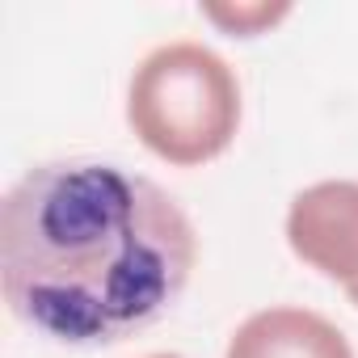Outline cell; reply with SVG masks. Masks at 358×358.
<instances>
[{
  "label": "cell",
  "mask_w": 358,
  "mask_h": 358,
  "mask_svg": "<svg viewBox=\"0 0 358 358\" xmlns=\"http://www.w3.org/2000/svg\"><path fill=\"white\" fill-rule=\"evenodd\" d=\"M291 249L320 274L358 287V182H316L291 199Z\"/></svg>",
  "instance_id": "3"
},
{
  "label": "cell",
  "mask_w": 358,
  "mask_h": 358,
  "mask_svg": "<svg viewBox=\"0 0 358 358\" xmlns=\"http://www.w3.org/2000/svg\"><path fill=\"white\" fill-rule=\"evenodd\" d=\"M127 118L135 135L169 164L220 156L241 122V85L203 43H164L131 76Z\"/></svg>",
  "instance_id": "2"
},
{
  "label": "cell",
  "mask_w": 358,
  "mask_h": 358,
  "mask_svg": "<svg viewBox=\"0 0 358 358\" xmlns=\"http://www.w3.org/2000/svg\"><path fill=\"white\" fill-rule=\"evenodd\" d=\"M345 291H350V299H354V303H358V287H345Z\"/></svg>",
  "instance_id": "6"
},
{
  "label": "cell",
  "mask_w": 358,
  "mask_h": 358,
  "mask_svg": "<svg viewBox=\"0 0 358 358\" xmlns=\"http://www.w3.org/2000/svg\"><path fill=\"white\" fill-rule=\"evenodd\" d=\"M228 358H354L345 333L308 308L253 312L228 341Z\"/></svg>",
  "instance_id": "4"
},
{
  "label": "cell",
  "mask_w": 358,
  "mask_h": 358,
  "mask_svg": "<svg viewBox=\"0 0 358 358\" xmlns=\"http://www.w3.org/2000/svg\"><path fill=\"white\" fill-rule=\"evenodd\" d=\"M203 13L232 34H257V30H270L274 22H282L291 13V5L287 0H236V5L232 0H207Z\"/></svg>",
  "instance_id": "5"
},
{
  "label": "cell",
  "mask_w": 358,
  "mask_h": 358,
  "mask_svg": "<svg viewBox=\"0 0 358 358\" xmlns=\"http://www.w3.org/2000/svg\"><path fill=\"white\" fill-rule=\"evenodd\" d=\"M194 224L169 190L110 160H51L0 203L5 303L68 345L122 341L190 282Z\"/></svg>",
  "instance_id": "1"
},
{
  "label": "cell",
  "mask_w": 358,
  "mask_h": 358,
  "mask_svg": "<svg viewBox=\"0 0 358 358\" xmlns=\"http://www.w3.org/2000/svg\"><path fill=\"white\" fill-rule=\"evenodd\" d=\"M152 358H177V354H152Z\"/></svg>",
  "instance_id": "7"
}]
</instances>
